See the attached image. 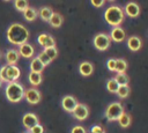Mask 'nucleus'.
Here are the masks:
<instances>
[{
	"label": "nucleus",
	"mask_w": 148,
	"mask_h": 133,
	"mask_svg": "<svg viewBox=\"0 0 148 133\" xmlns=\"http://www.w3.org/2000/svg\"><path fill=\"white\" fill-rule=\"evenodd\" d=\"M6 36H7V39L9 43L20 46L21 44L27 43V40L29 38V31L23 24L13 23L8 27Z\"/></svg>",
	"instance_id": "obj_1"
},
{
	"label": "nucleus",
	"mask_w": 148,
	"mask_h": 133,
	"mask_svg": "<svg viewBox=\"0 0 148 133\" xmlns=\"http://www.w3.org/2000/svg\"><path fill=\"white\" fill-rule=\"evenodd\" d=\"M124 17H125L124 9L119 6H117V5L108 7L104 12L105 21L112 27H120V24L124 21Z\"/></svg>",
	"instance_id": "obj_2"
},
{
	"label": "nucleus",
	"mask_w": 148,
	"mask_h": 133,
	"mask_svg": "<svg viewBox=\"0 0 148 133\" xmlns=\"http://www.w3.org/2000/svg\"><path fill=\"white\" fill-rule=\"evenodd\" d=\"M6 97L9 102L17 103L24 97V88L18 82H9L6 86Z\"/></svg>",
	"instance_id": "obj_3"
},
{
	"label": "nucleus",
	"mask_w": 148,
	"mask_h": 133,
	"mask_svg": "<svg viewBox=\"0 0 148 133\" xmlns=\"http://www.w3.org/2000/svg\"><path fill=\"white\" fill-rule=\"evenodd\" d=\"M21 71L15 65H5L0 68V80L2 82H16V80L20 77Z\"/></svg>",
	"instance_id": "obj_4"
},
{
	"label": "nucleus",
	"mask_w": 148,
	"mask_h": 133,
	"mask_svg": "<svg viewBox=\"0 0 148 133\" xmlns=\"http://www.w3.org/2000/svg\"><path fill=\"white\" fill-rule=\"evenodd\" d=\"M124 113V108L120 103L118 102H114V103H111L108 105L106 110H105V117L106 119L109 120H118L119 117Z\"/></svg>",
	"instance_id": "obj_5"
},
{
	"label": "nucleus",
	"mask_w": 148,
	"mask_h": 133,
	"mask_svg": "<svg viewBox=\"0 0 148 133\" xmlns=\"http://www.w3.org/2000/svg\"><path fill=\"white\" fill-rule=\"evenodd\" d=\"M92 43H94V46L99 50V51H105L109 46H110V43H111V39H110V36L108 34H104V32H99L97 34L94 39H92Z\"/></svg>",
	"instance_id": "obj_6"
},
{
	"label": "nucleus",
	"mask_w": 148,
	"mask_h": 133,
	"mask_svg": "<svg viewBox=\"0 0 148 133\" xmlns=\"http://www.w3.org/2000/svg\"><path fill=\"white\" fill-rule=\"evenodd\" d=\"M24 98L30 104H37L40 101L42 95H40L39 90H37L36 88H29V89L24 90Z\"/></svg>",
	"instance_id": "obj_7"
},
{
	"label": "nucleus",
	"mask_w": 148,
	"mask_h": 133,
	"mask_svg": "<svg viewBox=\"0 0 148 133\" xmlns=\"http://www.w3.org/2000/svg\"><path fill=\"white\" fill-rule=\"evenodd\" d=\"M72 113H73L74 118H76L77 120H84L89 116V109L86 104L77 103V105L75 106V109Z\"/></svg>",
	"instance_id": "obj_8"
},
{
	"label": "nucleus",
	"mask_w": 148,
	"mask_h": 133,
	"mask_svg": "<svg viewBox=\"0 0 148 133\" xmlns=\"http://www.w3.org/2000/svg\"><path fill=\"white\" fill-rule=\"evenodd\" d=\"M37 42L40 46H43L44 49H47V47H52V46H56V40L54 38L49 35V34H40L38 37H37Z\"/></svg>",
	"instance_id": "obj_9"
},
{
	"label": "nucleus",
	"mask_w": 148,
	"mask_h": 133,
	"mask_svg": "<svg viewBox=\"0 0 148 133\" xmlns=\"http://www.w3.org/2000/svg\"><path fill=\"white\" fill-rule=\"evenodd\" d=\"M77 103L79 102L76 101V98L73 97V96H71V95H67V96H65L61 99V105H62L64 110L67 111V112H73L74 109H75V106L77 105Z\"/></svg>",
	"instance_id": "obj_10"
},
{
	"label": "nucleus",
	"mask_w": 148,
	"mask_h": 133,
	"mask_svg": "<svg viewBox=\"0 0 148 133\" xmlns=\"http://www.w3.org/2000/svg\"><path fill=\"white\" fill-rule=\"evenodd\" d=\"M22 123H23V126L28 130H30L31 127H34L35 125L39 124V120H38V117L35 114V113H31V112H28L23 116L22 118Z\"/></svg>",
	"instance_id": "obj_11"
},
{
	"label": "nucleus",
	"mask_w": 148,
	"mask_h": 133,
	"mask_svg": "<svg viewBox=\"0 0 148 133\" xmlns=\"http://www.w3.org/2000/svg\"><path fill=\"white\" fill-rule=\"evenodd\" d=\"M110 39L113 40V42H123L126 37V34H125V30L121 28V27H113L111 32H110Z\"/></svg>",
	"instance_id": "obj_12"
},
{
	"label": "nucleus",
	"mask_w": 148,
	"mask_h": 133,
	"mask_svg": "<svg viewBox=\"0 0 148 133\" xmlns=\"http://www.w3.org/2000/svg\"><path fill=\"white\" fill-rule=\"evenodd\" d=\"M123 9H124V13H126V15H128L130 17H136L140 14V7L135 2H127L125 8Z\"/></svg>",
	"instance_id": "obj_13"
},
{
	"label": "nucleus",
	"mask_w": 148,
	"mask_h": 133,
	"mask_svg": "<svg viewBox=\"0 0 148 133\" xmlns=\"http://www.w3.org/2000/svg\"><path fill=\"white\" fill-rule=\"evenodd\" d=\"M18 54L24 57V58H31L35 53V49L32 45H30L29 43H24V44H21L18 46Z\"/></svg>",
	"instance_id": "obj_14"
},
{
	"label": "nucleus",
	"mask_w": 148,
	"mask_h": 133,
	"mask_svg": "<svg viewBox=\"0 0 148 133\" xmlns=\"http://www.w3.org/2000/svg\"><path fill=\"white\" fill-rule=\"evenodd\" d=\"M5 58H6V61H7V65H15L17 61H18V58H20V54L17 52V50L15 49H9L6 54H5Z\"/></svg>",
	"instance_id": "obj_15"
},
{
	"label": "nucleus",
	"mask_w": 148,
	"mask_h": 133,
	"mask_svg": "<svg viewBox=\"0 0 148 133\" xmlns=\"http://www.w3.org/2000/svg\"><path fill=\"white\" fill-rule=\"evenodd\" d=\"M127 46L131 51L135 52V51H139L142 46V42L141 39L138 37V36H131L128 39H127Z\"/></svg>",
	"instance_id": "obj_16"
},
{
	"label": "nucleus",
	"mask_w": 148,
	"mask_h": 133,
	"mask_svg": "<svg viewBox=\"0 0 148 133\" xmlns=\"http://www.w3.org/2000/svg\"><path fill=\"white\" fill-rule=\"evenodd\" d=\"M92 71H94V66L89 61H83L79 66V72L83 76H89L92 73Z\"/></svg>",
	"instance_id": "obj_17"
},
{
	"label": "nucleus",
	"mask_w": 148,
	"mask_h": 133,
	"mask_svg": "<svg viewBox=\"0 0 148 133\" xmlns=\"http://www.w3.org/2000/svg\"><path fill=\"white\" fill-rule=\"evenodd\" d=\"M53 13H54V12L52 10V8H51V7H47V6H45V7H42V8L39 9V12H38V15L40 16V19H42L43 21H47V22H49Z\"/></svg>",
	"instance_id": "obj_18"
},
{
	"label": "nucleus",
	"mask_w": 148,
	"mask_h": 133,
	"mask_svg": "<svg viewBox=\"0 0 148 133\" xmlns=\"http://www.w3.org/2000/svg\"><path fill=\"white\" fill-rule=\"evenodd\" d=\"M44 65L39 61V59L36 57V58H34L32 60H31V62H30V72H35V73H42L43 72V69H44Z\"/></svg>",
	"instance_id": "obj_19"
},
{
	"label": "nucleus",
	"mask_w": 148,
	"mask_h": 133,
	"mask_svg": "<svg viewBox=\"0 0 148 133\" xmlns=\"http://www.w3.org/2000/svg\"><path fill=\"white\" fill-rule=\"evenodd\" d=\"M62 21H64V19H62V16L59 13H53L51 19H50V21H49V23L53 28H59L62 24Z\"/></svg>",
	"instance_id": "obj_20"
},
{
	"label": "nucleus",
	"mask_w": 148,
	"mask_h": 133,
	"mask_svg": "<svg viewBox=\"0 0 148 133\" xmlns=\"http://www.w3.org/2000/svg\"><path fill=\"white\" fill-rule=\"evenodd\" d=\"M126 69H127V62H126V60L123 59V58L116 59V68H114V71L117 72V74L125 73Z\"/></svg>",
	"instance_id": "obj_21"
},
{
	"label": "nucleus",
	"mask_w": 148,
	"mask_h": 133,
	"mask_svg": "<svg viewBox=\"0 0 148 133\" xmlns=\"http://www.w3.org/2000/svg\"><path fill=\"white\" fill-rule=\"evenodd\" d=\"M28 80H29V82H30L32 86H38V84H40L43 77H42V74H40V73L30 72V73H29V76H28Z\"/></svg>",
	"instance_id": "obj_22"
},
{
	"label": "nucleus",
	"mask_w": 148,
	"mask_h": 133,
	"mask_svg": "<svg viewBox=\"0 0 148 133\" xmlns=\"http://www.w3.org/2000/svg\"><path fill=\"white\" fill-rule=\"evenodd\" d=\"M23 15H24V19L27 21H34L37 15H38V12L34 8V7H28L24 12H23Z\"/></svg>",
	"instance_id": "obj_23"
},
{
	"label": "nucleus",
	"mask_w": 148,
	"mask_h": 133,
	"mask_svg": "<svg viewBox=\"0 0 148 133\" xmlns=\"http://www.w3.org/2000/svg\"><path fill=\"white\" fill-rule=\"evenodd\" d=\"M116 80V82L119 84V86H128V82H130V79L128 76L125 74V73H120V74H116V76L113 77Z\"/></svg>",
	"instance_id": "obj_24"
},
{
	"label": "nucleus",
	"mask_w": 148,
	"mask_h": 133,
	"mask_svg": "<svg viewBox=\"0 0 148 133\" xmlns=\"http://www.w3.org/2000/svg\"><path fill=\"white\" fill-rule=\"evenodd\" d=\"M118 121H119V125H120L121 127L126 128V127H128V126L131 125V121H132V120H131V116L124 112V113H123V114L119 117Z\"/></svg>",
	"instance_id": "obj_25"
},
{
	"label": "nucleus",
	"mask_w": 148,
	"mask_h": 133,
	"mask_svg": "<svg viewBox=\"0 0 148 133\" xmlns=\"http://www.w3.org/2000/svg\"><path fill=\"white\" fill-rule=\"evenodd\" d=\"M118 88H119V84L116 82V80H114L113 77H112V79H109V80L106 81V89H108L110 93H117Z\"/></svg>",
	"instance_id": "obj_26"
},
{
	"label": "nucleus",
	"mask_w": 148,
	"mask_h": 133,
	"mask_svg": "<svg viewBox=\"0 0 148 133\" xmlns=\"http://www.w3.org/2000/svg\"><path fill=\"white\" fill-rule=\"evenodd\" d=\"M14 6H15V8L17 10L24 12L29 7V3H28L27 0H16V1H14Z\"/></svg>",
	"instance_id": "obj_27"
},
{
	"label": "nucleus",
	"mask_w": 148,
	"mask_h": 133,
	"mask_svg": "<svg viewBox=\"0 0 148 133\" xmlns=\"http://www.w3.org/2000/svg\"><path fill=\"white\" fill-rule=\"evenodd\" d=\"M51 60H53V59H56V57L58 56V50H57V47L56 46H52V47H47V49H44V51H43Z\"/></svg>",
	"instance_id": "obj_28"
},
{
	"label": "nucleus",
	"mask_w": 148,
	"mask_h": 133,
	"mask_svg": "<svg viewBox=\"0 0 148 133\" xmlns=\"http://www.w3.org/2000/svg\"><path fill=\"white\" fill-rule=\"evenodd\" d=\"M130 94V87L128 86H119L118 90H117V95L120 98H126Z\"/></svg>",
	"instance_id": "obj_29"
},
{
	"label": "nucleus",
	"mask_w": 148,
	"mask_h": 133,
	"mask_svg": "<svg viewBox=\"0 0 148 133\" xmlns=\"http://www.w3.org/2000/svg\"><path fill=\"white\" fill-rule=\"evenodd\" d=\"M37 58L39 59V61H40V62H42L44 66L49 65V64L52 61V60H51V59H50V58H49V57H47V56H46L44 52H40V53L37 56Z\"/></svg>",
	"instance_id": "obj_30"
},
{
	"label": "nucleus",
	"mask_w": 148,
	"mask_h": 133,
	"mask_svg": "<svg viewBox=\"0 0 148 133\" xmlns=\"http://www.w3.org/2000/svg\"><path fill=\"white\" fill-rule=\"evenodd\" d=\"M29 133H44V127L40 124H37L29 130Z\"/></svg>",
	"instance_id": "obj_31"
},
{
	"label": "nucleus",
	"mask_w": 148,
	"mask_h": 133,
	"mask_svg": "<svg viewBox=\"0 0 148 133\" xmlns=\"http://www.w3.org/2000/svg\"><path fill=\"white\" fill-rule=\"evenodd\" d=\"M106 66H108V68H109V71H111V72H113L114 71V68H116V59H109L108 60V62H106Z\"/></svg>",
	"instance_id": "obj_32"
},
{
	"label": "nucleus",
	"mask_w": 148,
	"mask_h": 133,
	"mask_svg": "<svg viewBox=\"0 0 148 133\" xmlns=\"http://www.w3.org/2000/svg\"><path fill=\"white\" fill-rule=\"evenodd\" d=\"M71 133H87V132H86V130H84L83 126L76 125V126H74V127L72 128V132H71Z\"/></svg>",
	"instance_id": "obj_33"
},
{
	"label": "nucleus",
	"mask_w": 148,
	"mask_h": 133,
	"mask_svg": "<svg viewBox=\"0 0 148 133\" xmlns=\"http://www.w3.org/2000/svg\"><path fill=\"white\" fill-rule=\"evenodd\" d=\"M90 132H91V133H105L104 130H103V127L99 126V125H94V126L91 127Z\"/></svg>",
	"instance_id": "obj_34"
},
{
	"label": "nucleus",
	"mask_w": 148,
	"mask_h": 133,
	"mask_svg": "<svg viewBox=\"0 0 148 133\" xmlns=\"http://www.w3.org/2000/svg\"><path fill=\"white\" fill-rule=\"evenodd\" d=\"M91 5L95 6V7H102L104 5V1L103 0H99V1H96V0H91Z\"/></svg>",
	"instance_id": "obj_35"
},
{
	"label": "nucleus",
	"mask_w": 148,
	"mask_h": 133,
	"mask_svg": "<svg viewBox=\"0 0 148 133\" xmlns=\"http://www.w3.org/2000/svg\"><path fill=\"white\" fill-rule=\"evenodd\" d=\"M1 84H2V81H1V80H0V87H1Z\"/></svg>",
	"instance_id": "obj_36"
},
{
	"label": "nucleus",
	"mask_w": 148,
	"mask_h": 133,
	"mask_svg": "<svg viewBox=\"0 0 148 133\" xmlns=\"http://www.w3.org/2000/svg\"><path fill=\"white\" fill-rule=\"evenodd\" d=\"M0 59H1V52H0Z\"/></svg>",
	"instance_id": "obj_37"
},
{
	"label": "nucleus",
	"mask_w": 148,
	"mask_h": 133,
	"mask_svg": "<svg viewBox=\"0 0 148 133\" xmlns=\"http://www.w3.org/2000/svg\"><path fill=\"white\" fill-rule=\"evenodd\" d=\"M25 133H29V132H25Z\"/></svg>",
	"instance_id": "obj_38"
}]
</instances>
